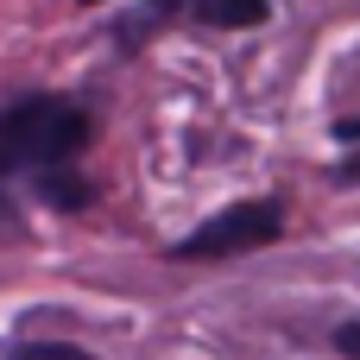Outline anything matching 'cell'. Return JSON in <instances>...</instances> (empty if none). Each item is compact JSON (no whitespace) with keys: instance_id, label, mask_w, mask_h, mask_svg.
Wrapping results in <instances>:
<instances>
[{"instance_id":"cell-1","label":"cell","mask_w":360,"mask_h":360,"mask_svg":"<svg viewBox=\"0 0 360 360\" xmlns=\"http://www.w3.org/2000/svg\"><path fill=\"white\" fill-rule=\"evenodd\" d=\"M82 146H89V120H82V108H70L57 95H25V101L0 108V177L76 165Z\"/></svg>"},{"instance_id":"cell-2","label":"cell","mask_w":360,"mask_h":360,"mask_svg":"<svg viewBox=\"0 0 360 360\" xmlns=\"http://www.w3.org/2000/svg\"><path fill=\"white\" fill-rule=\"evenodd\" d=\"M285 215L278 202H228L221 215H209L196 234L177 240V259H234V253H259L266 240H278Z\"/></svg>"},{"instance_id":"cell-3","label":"cell","mask_w":360,"mask_h":360,"mask_svg":"<svg viewBox=\"0 0 360 360\" xmlns=\"http://www.w3.org/2000/svg\"><path fill=\"white\" fill-rule=\"evenodd\" d=\"M209 25H259L272 0H190Z\"/></svg>"},{"instance_id":"cell-4","label":"cell","mask_w":360,"mask_h":360,"mask_svg":"<svg viewBox=\"0 0 360 360\" xmlns=\"http://www.w3.org/2000/svg\"><path fill=\"white\" fill-rule=\"evenodd\" d=\"M38 190H44L57 209H82V196H89V190L70 177V165H51V171H38Z\"/></svg>"},{"instance_id":"cell-5","label":"cell","mask_w":360,"mask_h":360,"mask_svg":"<svg viewBox=\"0 0 360 360\" xmlns=\"http://www.w3.org/2000/svg\"><path fill=\"white\" fill-rule=\"evenodd\" d=\"M6 360H95V354H82L70 342H19V348H6Z\"/></svg>"},{"instance_id":"cell-6","label":"cell","mask_w":360,"mask_h":360,"mask_svg":"<svg viewBox=\"0 0 360 360\" xmlns=\"http://www.w3.org/2000/svg\"><path fill=\"white\" fill-rule=\"evenodd\" d=\"M335 348L360 360V323H342V329H335Z\"/></svg>"},{"instance_id":"cell-7","label":"cell","mask_w":360,"mask_h":360,"mask_svg":"<svg viewBox=\"0 0 360 360\" xmlns=\"http://www.w3.org/2000/svg\"><path fill=\"white\" fill-rule=\"evenodd\" d=\"M335 139H348V146H354V139H360V114H348V120H335Z\"/></svg>"},{"instance_id":"cell-8","label":"cell","mask_w":360,"mask_h":360,"mask_svg":"<svg viewBox=\"0 0 360 360\" xmlns=\"http://www.w3.org/2000/svg\"><path fill=\"white\" fill-rule=\"evenodd\" d=\"M89 6H95V0H89Z\"/></svg>"}]
</instances>
